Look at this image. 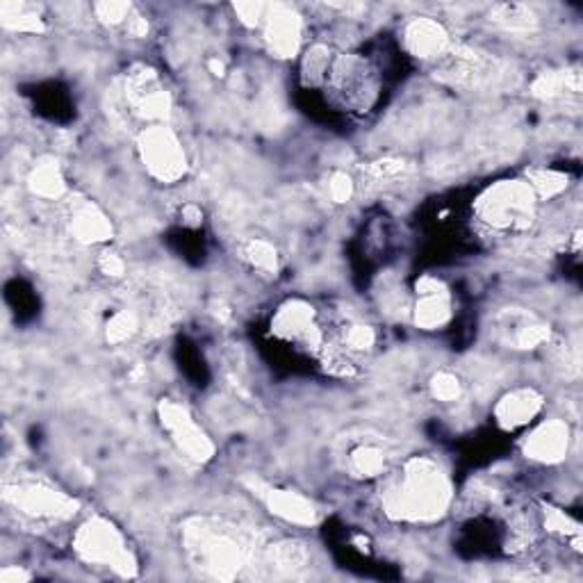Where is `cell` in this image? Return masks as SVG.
Masks as SVG:
<instances>
[{
	"instance_id": "cell-1",
	"label": "cell",
	"mask_w": 583,
	"mask_h": 583,
	"mask_svg": "<svg viewBox=\"0 0 583 583\" xmlns=\"http://www.w3.org/2000/svg\"><path fill=\"white\" fill-rule=\"evenodd\" d=\"M180 543L192 568L210 579L233 581L256 565L265 547L258 529L219 515H194L180 527Z\"/></svg>"
},
{
	"instance_id": "cell-2",
	"label": "cell",
	"mask_w": 583,
	"mask_h": 583,
	"mask_svg": "<svg viewBox=\"0 0 583 583\" xmlns=\"http://www.w3.org/2000/svg\"><path fill=\"white\" fill-rule=\"evenodd\" d=\"M454 483L445 465L431 456H413L388 474L381 490V508L397 524H433L449 513Z\"/></svg>"
},
{
	"instance_id": "cell-3",
	"label": "cell",
	"mask_w": 583,
	"mask_h": 583,
	"mask_svg": "<svg viewBox=\"0 0 583 583\" xmlns=\"http://www.w3.org/2000/svg\"><path fill=\"white\" fill-rule=\"evenodd\" d=\"M538 196L522 178H506L488 185L474 201V219L495 235H522L538 215Z\"/></svg>"
},
{
	"instance_id": "cell-4",
	"label": "cell",
	"mask_w": 583,
	"mask_h": 583,
	"mask_svg": "<svg viewBox=\"0 0 583 583\" xmlns=\"http://www.w3.org/2000/svg\"><path fill=\"white\" fill-rule=\"evenodd\" d=\"M335 108L351 114H365L379 101V71L365 55L335 53L324 87Z\"/></svg>"
},
{
	"instance_id": "cell-5",
	"label": "cell",
	"mask_w": 583,
	"mask_h": 583,
	"mask_svg": "<svg viewBox=\"0 0 583 583\" xmlns=\"http://www.w3.org/2000/svg\"><path fill=\"white\" fill-rule=\"evenodd\" d=\"M71 547L78 561L96 565V568H108L123 579L135 577L139 570V563L133 549L126 543V536L108 517L96 515L82 522L73 533Z\"/></svg>"
},
{
	"instance_id": "cell-6",
	"label": "cell",
	"mask_w": 583,
	"mask_h": 583,
	"mask_svg": "<svg viewBox=\"0 0 583 583\" xmlns=\"http://www.w3.org/2000/svg\"><path fill=\"white\" fill-rule=\"evenodd\" d=\"M3 502L23 520L39 524L69 522L80 511L78 499L39 479L7 481L3 488Z\"/></svg>"
},
{
	"instance_id": "cell-7",
	"label": "cell",
	"mask_w": 583,
	"mask_h": 583,
	"mask_svg": "<svg viewBox=\"0 0 583 583\" xmlns=\"http://www.w3.org/2000/svg\"><path fill=\"white\" fill-rule=\"evenodd\" d=\"M137 155L146 174L160 185L180 183L190 167L183 142L167 123H153L137 135Z\"/></svg>"
},
{
	"instance_id": "cell-8",
	"label": "cell",
	"mask_w": 583,
	"mask_h": 583,
	"mask_svg": "<svg viewBox=\"0 0 583 583\" xmlns=\"http://www.w3.org/2000/svg\"><path fill=\"white\" fill-rule=\"evenodd\" d=\"M272 335L278 342L308 349L319 356L326 347V333L312 303L303 299H287L276 308L272 317Z\"/></svg>"
},
{
	"instance_id": "cell-9",
	"label": "cell",
	"mask_w": 583,
	"mask_h": 583,
	"mask_svg": "<svg viewBox=\"0 0 583 583\" xmlns=\"http://www.w3.org/2000/svg\"><path fill=\"white\" fill-rule=\"evenodd\" d=\"M158 417L162 429L169 433L171 442H174L176 449L187 458V461L203 465L215 458L217 454L215 442H212L210 435L201 429L199 422L194 420V415L185 404H180V401L174 399H162L158 404Z\"/></svg>"
},
{
	"instance_id": "cell-10",
	"label": "cell",
	"mask_w": 583,
	"mask_h": 583,
	"mask_svg": "<svg viewBox=\"0 0 583 583\" xmlns=\"http://www.w3.org/2000/svg\"><path fill=\"white\" fill-rule=\"evenodd\" d=\"M123 101L130 114L153 126L164 123L171 114V96L158 78V73L149 67H135L128 71L123 85Z\"/></svg>"
},
{
	"instance_id": "cell-11",
	"label": "cell",
	"mask_w": 583,
	"mask_h": 583,
	"mask_svg": "<svg viewBox=\"0 0 583 583\" xmlns=\"http://www.w3.org/2000/svg\"><path fill=\"white\" fill-rule=\"evenodd\" d=\"M246 488L260 499V504L267 508L269 513L276 515L278 520L294 527H315L319 522V506L312 499L303 497L301 492L290 488H278L272 483L260 481V479H246Z\"/></svg>"
},
{
	"instance_id": "cell-12",
	"label": "cell",
	"mask_w": 583,
	"mask_h": 583,
	"mask_svg": "<svg viewBox=\"0 0 583 583\" xmlns=\"http://www.w3.org/2000/svg\"><path fill=\"white\" fill-rule=\"evenodd\" d=\"M492 331H495L499 342L520 351L538 349L552 340V331L543 319L524 308H504L502 312H497Z\"/></svg>"
},
{
	"instance_id": "cell-13",
	"label": "cell",
	"mask_w": 583,
	"mask_h": 583,
	"mask_svg": "<svg viewBox=\"0 0 583 583\" xmlns=\"http://www.w3.org/2000/svg\"><path fill=\"white\" fill-rule=\"evenodd\" d=\"M262 39L267 51L281 60H292L301 53L303 44V19L287 5H269L262 21Z\"/></svg>"
},
{
	"instance_id": "cell-14",
	"label": "cell",
	"mask_w": 583,
	"mask_h": 583,
	"mask_svg": "<svg viewBox=\"0 0 583 583\" xmlns=\"http://www.w3.org/2000/svg\"><path fill=\"white\" fill-rule=\"evenodd\" d=\"M454 317L451 310V292L445 281L435 276H422L415 285L413 322L422 331H438Z\"/></svg>"
},
{
	"instance_id": "cell-15",
	"label": "cell",
	"mask_w": 583,
	"mask_h": 583,
	"mask_svg": "<svg viewBox=\"0 0 583 583\" xmlns=\"http://www.w3.org/2000/svg\"><path fill=\"white\" fill-rule=\"evenodd\" d=\"M401 44L408 55L422 62H438L449 53L451 37L447 28L431 16H415L401 28Z\"/></svg>"
},
{
	"instance_id": "cell-16",
	"label": "cell",
	"mask_w": 583,
	"mask_h": 583,
	"mask_svg": "<svg viewBox=\"0 0 583 583\" xmlns=\"http://www.w3.org/2000/svg\"><path fill=\"white\" fill-rule=\"evenodd\" d=\"M572 431L565 420H545L522 440V454L531 463L558 465L570 451Z\"/></svg>"
},
{
	"instance_id": "cell-17",
	"label": "cell",
	"mask_w": 583,
	"mask_h": 583,
	"mask_svg": "<svg viewBox=\"0 0 583 583\" xmlns=\"http://www.w3.org/2000/svg\"><path fill=\"white\" fill-rule=\"evenodd\" d=\"M543 406L545 397L536 388H515L497 399L492 415L499 429L517 431L536 420L543 413Z\"/></svg>"
},
{
	"instance_id": "cell-18",
	"label": "cell",
	"mask_w": 583,
	"mask_h": 583,
	"mask_svg": "<svg viewBox=\"0 0 583 583\" xmlns=\"http://www.w3.org/2000/svg\"><path fill=\"white\" fill-rule=\"evenodd\" d=\"M69 233L82 244H103L112 237V224L94 203L76 201L69 212Z\"/></svg>"
},
{
	"instance_id": "cell-19",
	"label": "cell",
	"mask_w": 583,
	"mask_h": 583,
	"mask_svg": "<svg viewBox=\"0 0 583 583\" xmlns=\"http://www.w3.org/2000/svg\"><path fill=\"white\" fill-rule=\"evenodd\" d=\"M347 470L360 481H376L388 474V451L376 442H358L347 451Z\"/></svg>"
},
{
	"instance_id": "cell-20",
	"label": "cell",
	"mask_w": 583,
	"mask_h": 583,
	"mask_svg": "<svg viewBox=\"0 0 583 583\" xmlns=\"http://www.w3.org/2000/svg\"><path fill=\"white\" fill-rule=\"evenodd\" d=\"M30 192L44 201H60L67 194V180L53 158H44L35 164L28 176Z\"/></svg>"
},
{
	"instance_id": "cell-21",
	"label": "cell",
	"mask_w": 583,
	"mask_h": 583,
	"mask_svg": "<svg viewBox=\"0 0 583 583\" xmlns=\"http://www.w3.org/2000/svg\"><path fill=\"white\" fill-rule=\"evenodd\" d=\"M0 21H3L5 30L19 32V35H39L46 30L44 19L28 3H3L0 5Z\"/></svg>"
},
{
	"instance_id": "cell-22",
	"label": "cell",
	"mask_w": 583,
	"mask_h": 583,
	"mask_svg": "<svg viewBox=\"0 0 583 583\" xmlns=\"http://www.w3.org/2000/svg\"><path fill=\"white\" fill-rule=\"evenodd\" d=\"M335 51L326 44H312L301 57V82L306 87H324Z\"/></svg>"
},
{
	"instance_id": "cell-23",
	"label": "cell",
	"mask_w": 583,
	"mask_h": 583,
	"mask_svg": "<svg viewBox=\"0 0 583 583\" xmlns=\"http://www.w3.org/2000/svg\"><path fill=\"white\" fill-rule=\"evenodd\" d=\"M581 80L577 71H545L531 82V94L538 98H556L563 94H579Z\"/></svg>"
},
{
	"instance_id": "cell-24",
	"label": "cell",
	"mask_w": 583,
	"mask_h": 583,
	"mask_svg": "<svg viewBox=\"0 0 583 583\" xmlns=\"http://www.w3.org/2000/svg\"><path fill=\"white\" fill-rule=\"evenodd\" d=\"M543 524L547 533L565 540L574 552H581V524L556 506H543Z\"/></svg>"
},
{
	"instance_id": "cell-25",
	"label": "cell",
	"mask_w": 583,
	"mask_h": 583,
	"mask_svg": "<svg viewBox=\"0 0 583 583\" xmlns=\"http://www.w3.org/2000/svg\"><path fill=\"white\" fill-rule=\"evenodd\" d=\"M492 21L506 32H531L538 26V16L527 5H497L492 7Z\"/></svg>"
},
{
	"instance_id": "cell-26",
	"label": "cell",
	"mask_w": 583,
	"mask_h": 583,
	"mask_svg": "<svg viewBox=\"0 0 583 583\" xmlns=\"http://www.w3.org/2000/svg\"><path fill=\"white\" fill-rule=\"evenodd\" d=\"M527 183L531 185L533 194L540 199H556L558 194H563L568 190V183L570 178L563 174V171H554V169H536V171H529L527 174Z\"/></svg>"
},
{
	"instance_id": "cell-27",
	"label": "cell",
	"mask_w": 583,
	"mask_h": 583,
	"mask_svg": "<svg viewBox=\"0 0 583 583\" xmlns=\"http://www.w3.org/2000/svg\"><path fill=\"white\" fill-rule=\"evenodd\" d=\"M244 258L249 265L260 274L274 276L278 272V251L272 242L260 240V237H253L244 244Z\"/></svg>"
},
{
	"instance_id": "cell-28",
	"label": "cell",
	"mask_w": 583,
	"mask_h": 583,
	"mask_svg": "<svg viewBox=\"0 0 583 583\" xmlns=\"http://www.w3.org/2000/svg\"><path fill=\"white\" fill-rule=\"evenodd\" d=\"M340 347L356 356V353H367L372 351L376 344V333L372 326L360 324V322H347L340 328Z\"/></svg>"
},
{
	"instance_id": "cell-29",
	"label": "cell",
	"mask_w": 583,
	"mask_h": 583,
	"mask_svg": "<svg viewBox=\"0 0 583 583\" xmlns=\"http://www.w3.org/2000/svg\"><path fill=\"white\" fill-rule=\"evenodd\" d=\"M429 385H431L433 399L442 401V404H454V401L461 399V394H463L461 379H458L454 372H449V369H442V372L433 374Z\"/></svg>"
},
{
	"instance_id": "cell-30",
	"label": "cell",
	"mask_w": 583,
	"mask_h": 583,
	"mask_svg": "<svg viewBox=\"0 0 583 583\" xmlns=\"http://www.w3.org/2000/svg\"><path fill=\"white\" fill-rule=\"evenodd\" d=\"M137 328H139V322L133 312L119 310L117 315L110 317L108 326H105V338H108L110 344H123L133 338V335L137 333Z\"/></svg>"
},
{
	"instance_id": "cell-31",
	"label": "cell",
	"mask_w": 583,
	"mask_h": 583,
	"mask_svg": "<svg viewBox=\"0 0 583 583\" xmlns=\"http://www.w3.org/2000/svg\"><path fill=\"white\" fill-rule=\"evenodd\" d=\"M94 14L96 19L105 23V26H121V23H126L130 19V14H133V7L130 3H119V0H105V3H96L94 5Z\"/></svg>"
},
{
	"instance_id": "cell-32",
	"label": "cell",
	"mask_w": 583,
	"mask_h": 583,
	"mask_svg": "<svg viewBox=\"0 0 583 583\" xmlns=\"http://www.w3.org/2000/svg\"><path fill=\"white\" fill-rule=\"evenodd\" d=\"M406 169H408V164L404 160L385 158V160H376L369 164L367 176H372L374 180H392V178H399Z\"/></svg>"
},
{
	"instance_id": "cell-33",
	"label": "cell",
	"mask_w": 583,
	"mask_h": 583,
	"mask_svg": "<svg viewBox=\"0 0 583 583\" xmlns=\"http://www.w3.org/2000/svg\"><path fill=\"white\" fill-rule=\"evenodd\" d=\"M233 10L237 14L240 23H244L246 28H260L262 21H265L269 5L262 3H237L233 5Z\"/></svg>"
},
{
	"instance_id": "cell-34",
	"label": "cell",
	"mask_w": 583,
	"mask_h": 583,
	"mask_svg": "<svg viewBox=\"0 0 583 583\" xmlns=\"http://www.w3.org/2000/svg\"><path fill=\"white\" fill-rule=\"evenodd\" d=\"M353 192H356V183H353L351 176L344 174V171H338L333 174L331 180H328V194L335 203H347L351 201Z\"/></svg>"
},
{
	"instance_id": "cell-35",
	"label": "cell",
	"mask_w": 583,
	"mask_h": 583,
	"mask_svg": "<svg viewBox=\"0 0 583 583\" xmlns=\"http://www.w3.org/2000/svg\"><path fill=\"white\" fill-rule=\"evenodd\" d=\"M98 272L110 278H121L126 274V260H123L119 253L105 251L98 256Z\"/></svg>"
},
{
	"instance_id": "cell-36",
	"label": "cell",
	"mask_w": 583,
	"mask_h": 583,
	"mask_svg": "<svg viewBox=\"0 0 583 583\" xmlns=\"http://www.w3.org/2000/svg\"><path fill=\"white\" fill-rule=\"evenodd\" d=\"M126 32L133 39H144L146 35H149V21L144 19L142 14H130V19L126 21Z\"/></svg>"
},
{
	"instance_id": "cell-37",
	"label": "cell",
	"mask_w": 583,
	"mask_h": 583,
	"mask_svg": "<svg viewBox=\"0 0 583 583\" xmlns=\"http://www.w3.org/2000/svg\"><path fill=\"white\" fill-rule=\"evenodd\" d=\"M180 221H183V226H190V228H199L203 224V212L196 203H187L183 205V210H180Z\"/></svg>"
},
{
	"instance_id": "cell-38",
	"label": "cell",
	"mask_w": 583,
	"mask_h": 583,
	"mask_svg": "<svg viewBox=\"0 0 583 583\" xmlns=\"http://www.w3.org/2000/svg\"><path fill=\"white\" fill-rule=\"evenodd\" d=\"M28 579H30V574L26 570H21L19 565H7V568L0 570V581L3 583H19Z\"/></svg>"
},
{
	"instance_id": "cell-39",
	"label": "cell",
	"mask_w": 583,
	"mask_h": 583,
	"mask_svg": "<svg viewBox=\"0 0 583 583\" xmlns=\"http://www.w3.org/2000/svg\"><path fill=\"white\" fill-rule=\"evenodd\" d=\"M205 67H208V71L215 78H224L226 76V62L219 60V57H208V62H205Z\"/></svg>"
}]
</instances>
